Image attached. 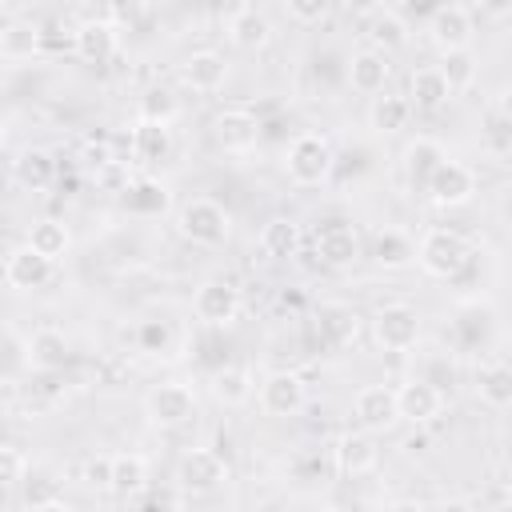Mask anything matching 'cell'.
Here are the masks:
<instances>
[{
	"instance_id": "6da1fadb",
	"label": "cell",
	"mask_w": 512,
	"mask_h": 512,
	"mask_svg": "<svg viewBox=\"0 0 512 512\" xmlns=\"http://www.w3.org/2000/svg\"><path fill=\"white\" fill-rule=\"evenodd\" d=\"M284 168H288V180H292V184L316 188V184H324V180L332 176L336 152H332L328 136H320V132H300V136L288 144V152H284Z\"/></svg>"
},
{
	"instance_id": "7a4b0ae2",
	"label": "cell",
	"mask_w": 512,
	"mask_h": 512,
	"mask_svg": "<svg viewBox=\"0 0 512 512\" xmlns=\"http://www.w3.org/2000/svg\"><path fill=\"white\" fill-rule=\"evenodd\" d=\"M468 256H472L468 240H464L460 232H452V228H432V232H424L420 244H416L420 268H424L428 276H436V280L460 276L464 264H468Z\"/></svg>"
},
{
	"instance_id": "3957f363",
	"label": "cell",
	"mask_w": 512,
	"mask_h": 512,
	"mask_svg": "<svg viewBox=\"0 0 512 512\" xmlns=\"http://www.w3.org/2000/svg\"><path fill=\"white\" fill-rule=\"evenodd\" d=\"M176 228H180L184 240L204 244V248H216V244L228 240L232 216H228L224 204H216V200H208V196H196V200H188V204L176 212Z\"/></svg>"
},
{
	"instance_id": "277c9868",
	"label": "cell",
	"mask_w": 512,
	"mask_h": 512,
	"mask_svg": "<svg viewBox=\"0 0 512 512\" xmlns=\"http://www.w3.org/2000/svg\"><path fill=\"white\" fill-rule=\"evenodd\" d=\"M372 336H376V344L384 352H408L420 340V312L412 304H404V300H392V304L376 308Z\"/></svg>"
},
{
	"instance_id": "5b68a950",
	"label": "cell",
	"mask_w": 512,
	"mask_h": 512,
	"mask_svg": "<svg viewBox=\"0 0 512 512\" xmlns=\"http://www.w3.org/2000/svg\"><path fill=\"white\" fill-rule=\"evenodd\" d=\"M224 480H228V464H224V456L212 452V448H188V452L176 460V488H180V492L208 496V492H216Z\"/></svg>"
},
{
	"instance_id": "8992f818",
	"label": "cell",
	"mask_w": 512,
	"mask_h": 512,
	"mask_svg": "<svg viewBox=\"0 0 512 512\" xmlns=\"http://www.w3.org/2000/svg\"><path fill=\"white\" fill-rule=\"evenodd\" d=\"M144 412L156 428H180L196 416V392L180 380H164L156 388H148L144 396Z\"/></svg>"
},
{
	"instance_id": "52a82bcc",
	"label": "cell",
	"mask_w": 512,
	"mask_h": 512,
	"mask_svg": "<svg viewBox=\"0 0 512 512\" xmlns=\"http://www.w3.org/2000/svg\"><path fill=\"white\" fill-rule=\"evenodd\" d=\"M436 208H460V204H468L472 196H476V172L468 168V164H460V160H444L440 168H436V176H432V184H428V192H424Z\"/></svg>"
},
{
	"instance_id": "ba28073f",
	"label": "cell",
	"mask_w": 512,
	"mask_h": 512,
	"mask_svg": "<svg viewBox=\"0 0 512 512\" xmlns=\"http://www.w3.org/2000/svg\"><path fill=\"white\" fill-rule=\"evenodd\" d=\"M472 32H476V24H472V12L464 4H440L428 16V36L440 52L472 48Z\"/></svg>"
},
{
	"instance_id": "9c48e42d",
	"label": "cell",
	"mask_w": 512,
	"mask_h": 512,
	"mask_svg": "<svg viewBox=\"0 0 512 512\" xmlns=\"http://www.w3.org/2000/svg\"><path fill=\"white\" fill-rule=\"evenodd\" d=\"M332 464L344 476H368L380 464V448H376V432H340L332 444Z\"/></svg>"
},
{
	"instance_id": "30bf717a",
	"label": "cell",
	"mask_w": 512,
	"mask_h": 512,
	"mask_svg": "<svg viewBox=\"0 0 512 512\" xmlns=\"http://www.w3.org/2000/svg\"><path fill=\"white\" fill-rule=\"evenodd\" d=\"M192 312H196V320H204L212 328H224L240 316V292L228 280H204L192 296Z\"/></svg>"
},
{
	"instance_id": "8fae6325",
	"label": "cell",
	"mask_w": 512,
	"mask_h": 512,
	"mask_svg": "<svg viewBox=\"0 0 512 512\" xmlns=\"http://www.w3.org/2000/svg\"><path fill=\"white\" fill-rule=\"evenodd\" d=\"M120 44V28L112 20V12H100V16H88L76 24V56L88 60V64H104Z\"/></svg>"
},
{
	"instance_id": "7c38bea8",
	"label": "cell",
	"mask_w": 512,
	"mask_h": 512,
	"mask_svg": "<svg viewBox=\"0 0 512 512\" xmlns=\"http://www.w3.org/2000/svg\"><path fill=\"white\" fill-rule=\"evenodd\" d=\"M352 412L360 420L364 432H384L400 420V408H396V388L388 384H364L352 400Z\"/></svg>"
},
{
	"instance_id": "4fadbf2b",
	"label": "cell",
	"mask_w": 512,
	"mask_h": 512,
	"mask_svg": "<svg viewBox=\"0 0 512 512\" xmlns=\"http://www.w3.org/2000/svg\"><path fill=\"white\" fill-rule=\"evenodd\" d=\"M308 404V388L296 372H268L260 384V408L268 416H296Z\"/></svg>"
},
{
	"instance_id": "5bb4252c",
	"label": "cell",
	"mask_w": 512,
	"mask_h": 512,
	"mask_svg": "<svg viewBox=\"0 0 512 512\" xmlns=\"http://www.w3.org/2000/svg\"><path fill=\"white\" fill-rule=\"evenodd\" d=\"M212 140L224 152H252L256 140H260V120L248 108H224L212 120Z\"/></svg>"
},
{
	"instance_id": "9a60e30c",
	"label": "cell",
	"mask_w": 512,
	"mask_h": 512,
	"mask_svg": "<svg viewBox=\"0 0 512 512\" xmlns=\"http://www.w3.org/2000/svg\"><path fill=\"white\" fill-rule=\"evenodd\" d=\"M444 160H448V152H444L440 140H432V136L408 140V148H404V180H408V188L412 192H428V184H432V176H436V168Z\"/></svg>"
},
{
	"instance_id": "2e32d148",
	"label": "cell",
	"mask_w": 512,
	"mask_h": 512,
	"mask_svg": "<svg viewBox=\"0 0 512 512\" xmlns=\"http://www.w3.org/2000/svg\"><path fill=\"white\" fill-rule=\"evenodd\" d=\"M4 280H8V288H16V292L44 288V284L52 280V260H44L40 252H32L28 244H16V248L4 256Z\"/></svg>"
},
{
	"instance_id": "e0dca14e",
	"label": "cell",
	"mask_w": 512,
	"mask_h": 512,
	"mask_svg": "<svg viewBox=\"0 0 512 512\" xmlns=\"http://www.w3.org/2000/svg\"><path fill=\"white\" fill-rule=\"evenodd\" d=\"M396 408H400V420H408V424H432L444 408V396L428 380H404L396 388Z\"/></svg>"
},
{
	"instance_id": "ac0fdd59",
	"label": "cell",
	"mask_w": 512,
	"mask_h": 512,
	"mask_svg": "<svg viewBox=\"0 0 512 512\" xmlns=\"http://www.w3.org/2000/svg\"><path fill=\"white\" fill-rule=\"evenodd\" d=\"M388 76H392V60L376 48H356L352 60H348V84L360 92V96H380L388 88Z\"/></svg>"
},
{
	"instance_id": "d6986e66",
	"label": "cell",
	"mask_w": 512,
	"mask_h": 512,
	"mask_svg": "<svg viewBox=\"0 0 512 512\" xmlns=\"http://www.w3.org/2000/svg\"><path fill=\"white\" fill-rule=\"evenodd\" d=\"M224 80H228V60L212 48L188 52L184 64H180V84L192 88V92H216Z\"/></svg>"
},
{
	"instance_id": "ffe728a7",
	"label": "cell",
	"mask_w": 512,
	"mask_h": 512,
	"mask_svg": "<svg viewBox=\"0 0 512 512\" xmlns=\"http://www.w3.org/2000/svg\"><path fill=\"white\" fill-rule=\"evenodd\" d=\"M364 36H368V48H376V52L388 56L392 48H404L408 44V24H404V16L396 8L376 4V8L364 12Z\"/></svg>"
},
{
	"instance_id": "44dd1931",
	"label": "cell",
	"mask_w": 512,
	"mask_h": 512,
	"mask_svg": "<svg viewBox=\"0 0 512 512\" xmlns=\"http://www.w3.org/2000/svg\"><path fill=\"white\" fill-rule=\"evenodd\" d=\"M228 40L236 48H244V52H260L272 40V24H268V16L260 8L240 4V8L228 12Z\"/></svg>"
},
{
	"instance_id": "7402d4cb",
	"label": "cell",
	"mask_w": 512,
	"mask_h": 512,
	"mask_svg": "<svg viewBox=\"0 0 512 512\" xmlns=\"http://www.w3.org/2000/svg\"><path fill=\"white\" fill-rule=\"evenodd\" d=\"M44 48V28L20 16H4L0 24V56L4 60H32Z\"/></svg>"
},
{
	"instance_id": "603a6c76",
	"label": "cell",
	"mask_w": 512,
	"mask_h": 512,
	"mask_svg": "<svg viewBox=\"0 0 512 512\" xmlns=\"http://www.w3.org/2000/svg\"><path fill=\"white\" fill-rule=\"evenodd\" d=\"M12 180L24 188V192H48L52 180H56V156L48 148H24L16 160H12Z\"/></svg>"
},
{
	"instance_id": "cb8c5ba5",
	"label": "cell",
	"mask_w": 512,
	"mask_h": 512,
	"mask_svg": "<svg viewBox=\"0 0 512 512\" xmlns=\"http://www.w3.org/2000/svg\"><path fill=\"white\" fill-rule=\"evenodd\" d=\"M316 256L328 264V268H348V264H356V256H360V236L348 228V224H328V228H320L316 232Z\"/></svg>"
},
{
	"instance_id": "d4e9b609",
	"label": "cell",
	"mask_w": 512,
	"mask_h": 512,
	"mask_svg": "<svg viewBox=\"0 0 512 512\" xmlns=\"http://www.w3.org/2000/svg\"><path fill=\"white\" fill-rule=\"evenodd\" d=\"M448 100H452V88H448V80L440 76L436 64H424V68L412 72V80H408V104H412V108L436 112V108H444Z\"/></svg>"
},
{
	"instance_id": "484cf974",
	"label": "cell",
	"mask_w": 512,
	"mask_h": 512,
	"mask_svg": "<svg viewBox=\"0 0 512 512\" xmlns=\"http://www.w3.org/2000/svg\"><path fill=\"white\" fill-rule=\"evenodd\" d=\"M168 152H172V124L136 120V128H132V160L152 168V164L168 160Z\"/></svg>"
},
{
	"instance_id": "4316f807",
	"label": "cell",
	"mask_w": 512,
	"mask_h": 512,
	"mask_svg": "<svg viewBox=\"0 0 512 512\" xmlns=\"http://www.w3.org/2000/svg\"><path fill=\"white\" fill-rule=\"evenodd\" d=\"M316 332H320V344L324 348H348L356 340V332H360V316L348 304H324Z\"/></svg>"
},
{
	"instance_id": "83f0119b",
	"label": "cell",
	"mask_w": 512,
	"mask_h": 512,
	"mask_svg": "<svg viewBox=\"0 0 512 512\" xmlns=\"http://www.w3.org/2000/svg\"><path fill=\"white\" fill-rule=\"evenodd\" d=\"M208 384H212V396H216L224 408H240V404H248L252 392H256V380H252V372H248L244 364H224V368H216Z\"/></svg>"
},
{
	"instance_id": "f1b7e54d",
	"label": "cell",
	"mask_w": 512,
	"mask_h": 512,
	"mask_svg": "<svg viewBox=\"0 0 512 512\" xmlns=\"http://www.w3.org/2000/svg\"><path fill=\"white\" fill-rule=\"evenodd\" d=\"M68 364V340L56 328H40L28 336V368L36 372H60Z\"/></svg>"
},
{
	"instance_id": "f546056e",
	"label": "cell",
	"mask_w": 512,
	"mask_h": 512,
	"mask_svg": "<svg viewBox=\"0 0 512 512\" xmlns=\"http://www.w3.org/2000/svg\"><path fill=\"white\" fill-rule=\"evenodd\" d=\"M24 244H28L32 252H40L44 260H52V264H56V260L68 252V244H72V232H68V224H64V220H52V216H44V220H36V224L28 228Z\"/></svg>"
},
{
	"instance_id": "4dcf8cb0",
	"label": "cell",
	"mask_w": 512,
	"mask_h": 512,
	"mask_svg": "<svg viewBox=\"0 0 512 512\" xmlns=\"http://www.w3.org/2000/svg\"><path fill=\"white\" fill-rule=\"evenodd\" d=\"M260 252L272 256V260H288L300 252V224L288 220V216H272L264 228H260Z\"/></svg>"
},
{
	"instance_id": "1f68e13d",
	"label": "cell",
	"mask_w": 512,
	"mask_h": 512,
	"mask_svg": "<svg viewBox=\"0 0 512 512\" xmlns=\"http://www.w3.org/2000/svg\"><path fill=\"white\" fill-rule=\"evenodd\" d=\"M144 488H148V460L136 452L112 456V496L128 500V496H140Z\"/></svg>"
},
{
	"instance_id": "d6a6232c",
	"label": "cell",
	"mask_w": 512,
	"mask_h": 512,
	"mask_svg": "<svg viewBox=\"0 0 512 512\" xmlns=\"http://www.w3.org/2000/svg\"><path fill=\"white\" fill-rule=\"evenodd\" d=\"M408 116H412V104H408V96H396V92L372 96V104H368V128H376L384 136L400 132L408 124Z\"/></svg>"
},
{
	"instance_id": "836d02e7",
	"label": "cell",
	"mask_w": 512,
	"mask_h": 512,
	"mask_svg": "<svg viewBox=\"0 0 512 512\" xmlns=\"http://www.w3.org/2000/svg\"><path fill=\"white\" fill-rule=\"evenodd\" d=\"M476 392H480L484 404L508 408V404H512V364H504V360L484 364V368L476 372Z\"/></svg>"
},
{
	"instance_id": "e575fe53",
	"label": "cell",
	"mask_w": 512,
	"mask_h": 512,
	"mask_svg": "<svg viewBox=\"0 0 512 512\" xmlns=\"http://www.w3.org/2000/svg\"><path fill=\"white\" fill-rule=\"evenodd\" d=\"M440 76L448 80V88L452 92H460V88H472V80H476V72H480V60H476V52L472 48H456V52H440Z\"/></svg>"
},
{
	"instance_id": "d590c367",
	"label": "cell",
	"mask_w": 512,
	"mask_h": 512,
	"mask_svg": "<svg viewBox=\"0 0 512 512\" xmlns=\"http://www.w3.org/2000/svg\"><path fill=\"white\" fill-rule=\"evenodd\" d=\"M376 260H380L384 268H404V264L416 260V244H412L404 232L384 228V232L376 236Z\"/></svg>"
},
{
	"instance_id": "8d00e7d4",
	"label": "cell",
	"mask_w": 512,
	"mask_h": 512,
	"mask_svg": "<svg viewBox=\"0 0 512 512\" xmlns=\"http://www.w3.org/2000/svg\"><path fill=\"white\" fill-rule=\"evenodd\" d=\"M136 112H140V120H152V124H172V120H176V112H180V104H176V96H172L168 88H148V92L140 96Z\"/></svg>"
},
{
	"instance_id": "74e56055",
	"label": "cell",
	"mask_w": 512,
	"mask_h": 512,
	"mask_svg": "<svg viewBox=\"0 0 512 512\" xmlns=\"http://www.w3.org/2000/svg\"><path fill=\"white\" fill-rule=\"evenodd\" d=\"M144 200H148V212H160V208L168 204V188H164V184H156V180H148V176L132 180V184L124 188V204H128L132 212H140V208H144Z\"/></svg>"
},
{
	"instance_id": "f35d334b",
	"label": "cell",
	"mask_w": 512,
	"mask_h": 512,
	"mask_svg": "<svg viewBox=\"0 0 512 512\" xmlns=\"http://www.w3.org/2000/svg\"><path fill=\"white\" fill-rule=\"evenodd\" d=\"M28 476V456H24V448L20 444H4L0 448V480H4V488H20V480Z\"/></svg>"
},
{
	"instance_id": "ab89813d",
	"label": "cell",
	"mask_w": 512,
	"mask_h": 512,
	"mask_svg": "<svg viewBox=\"0 0 512 512\" xmlns=\"http://www.w3.org/2000/svg\"><path fill=\"white\" fill-rule=\"evenodd\" d=\"M4 380L8 384H16V372L28 364V340L16 332V328H8V336H4Z\"/></svg>"
},
{
	"instance_id": "60d3db41",
	"label": "cell",
	"mask_w": 512,
	"mask_h": 512,
	"mask_svg": "<svg viewBox=\"0 0 512 512\" xmlns=\"http://www.w3.org/2000/svg\"><path fill=\"white\" fill-rule=\"evenodd\" d=\"M328 12H332L328 0H288V20L296 24H320Z\"/></svg>"
},
{
	"instance_id": "b9f144b4",
	"label": "cell",
	"mask_w": 512,
	"mask_h": 512,
	"mask_svg": "<svg viewBox=\"0 0 512 512\" xmlns=\"http://www.w3.org/2000/svg\"><path fill=\"white\" fill-rule=\"evenodd\" d=\"M84 484L100 488V492H112V456H92L84 464Z\"/></svg>"
},
{
	"instance_id": "7bdbcfd3",
	"label": "cell",
	"mask_w": 512,
	"mask_h": 512,
	"mask_svg": "<svg viewBox=\"0 0 512 512\" xmlns=\"http://www.w3.org/2000/svg\"><path fill=\"white\" fill-rule=\"evenodd\" d=\"M140 344H144L148 352L164 348V344H168V324H164V320H148V324H140Z\"/></svg>"
},
{
	"instance_id": "ee69618b",
	"label": "cell",
	"mask_w": 512,
	"mask_h": 512,
	"mask_svg": "<svg viewBox=\"0 0 512 512\" xmlns=\"http://www.w3.org/2000/svg\"><path fill=\"white\" fill-rule=\"evenodd\" d=\"M496 108H500V116L512 124V84H504V88H500V96H496Z\"/></svg>"
},
{
	"instance_id": "f6af8a7d",
	"label": "cell",
	"mask_w": 512,
	"mask_h": 512,
	"mask_svg": "<svg viewBox=\"0 0 512 512\" xmlns=\"http://www.w3.org/2000/svg\"><path fill=\"white\" fill-rule=\"evenodd\" d=\"M144 512H172V492H160V496H152V500L144 504Z\"/></svg>"
},
{
	"instance_id": "bcb514c9",
	"label": "cell",
	"mask_w": 512,
	"mask_h": 512,
	"mask_svg": "<svg viewBox=\"0 0 512 512\" xmlns=\"http://www.w3.org/2000/svg\"><path fill=\"white\" fill-rule=\"evenodd\" d=\"M432 512H476V504H472V500H444V504H436Z\"/></svg>"
},
{
	"instance_id": "7dc6e473",
	"label": "cell",
	"mask_w": 512,
	"mask_h": 512,
	"mask_svg": "<svg viewBox=\"0 0 512 512\" xmlns=\"http://www.w3.org/2000/svg\"><path fill=\"white\" fill-rule=\"evenodd\" d=\"M28 512H72V504H64V500H48V504H36V508H28Z\"/></svg>"
},
{
	"instance_id": "c3c4849f",
	"label": "cell",
	"mask_w": 512,
	"mask_h": 512,
	"mask_svg": "<svg viewBox=\"0 0 512 512\" xmlns=\"http://www.w3.org/2000/svg\"><path fill=\"white\" fill-rule=\"evenodd\" d=\"M388 512H428V508H420L416 500H400V504H392Z\"/></svg>"
}]
</instances>
